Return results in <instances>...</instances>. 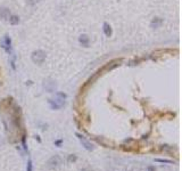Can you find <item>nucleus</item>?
<instances>
[{
  "label": "nucleus",
  "instance_id": "8",
  "mask_svg": "<svg viewBox=\"0 0 182 171\" xmlns=\"http://www.w3.org/2000/svg\"><path fill=\"white\" fill-rule=\"evenodd\" d=\"M78 42L83 46V47H89L90 44V39L86 34H81L80 38H78Z\"/></svg>",
  "mask_w": 182,
  "mask_h": 171
},
{
  "label": "nucleus",
  "instance_id": "1",
  "mask_svg": "<svg viewBox=\"0 0 182 171\" xmlns=\"http://www.w3.org/2000/svg\"><path fill=\"white\" fill-rule=\"evenodd\" d=\"M67 98V95L64 92H56L55 99H49V105L51 109H59L65 105V99Z\"/></svg>",
  "mask_w": 182,
  "mask_h": 171
},
{
  "label": "nucleus",
  "instance_id": "12",
  "mask_svg": "<svg viewBox=\"0 0 182 171\" xmlns=\"http://www.w3.org/2000/svg\"><path fill=\"white\" fill-rule=\"evenodd\" d=\"M76 161H77V156L75 154H69L67 156V162L68 163H75Z\"/></svg>",
  "mask_w": 182,
  "mask_h": 171
},
{
  "label": "nucleus",
  "instance_id": "7",
  "mask_svg": "<svg viewBox=\"0 0 182 171\" xmlns=\"http://www.w3.org/2000/svg\"><path fill=\"white\" fill-rule=\"evenodd\" d=\"M2 47L5 48V50H6L8 54L11 52V40H10V38H9L8 35H5L3 42H2Z\"/></svg>",
  "mask_w": 182,
  "mask_h": 171
},
{
  "label": "nucleus",
  "instance_id": "11",
  "mask_svg": "<svg viewBox=\"0 0 182 171\" xmlns=\"http://www.w3.org/2000/svg\"><path fill=\"white\" fill-rule=\"evenodd\" d=\"M8 22H9L11 25H17V24L19 23V17H18L17 15H10Z\"/></svg>",
  "mask_w": 182,
  "mask_h": 171
},
{
  "label": "nucleus",
  "instance_id": "13",
  "mask_svg": "<svg viewBox=\"0 0 182 171\" xmlns=\"http://www.w3.org/2000/svg\"><path fill=\"white\" fill-rule=\"evenodd\" d=\"M155 161L156 162H159V163H168V164H172L173 163V161H171V160H166V158H155Z\"/></svg>",
  "mask_w": 182,
  "mask_h": 171
},
{
  "label": "nucleus",
  "instance_id": "3",
  "mask_svg": "<svg viewBox=\"0 0 182 171\" xmlns=\"http://www.w3.org/2000/svg\"><path fill=\"white\" fill-rule=\"evenodd\" d=\"M60 164H61V158H60V156H58V155H53V156H51V157L47 161V168H48L49 170H55V169H57Z\"/></svg>",
  "mask_w": 182,
  "mask_h": 171
},
{
  "label": "nucleus",
  "instance_id": "16",
  "mask_svg": "<svg viewBox=\"0 0 182 171\" xmlns=\"http://www.w3.org/2000/svg\"><path fill=\"white\" fill-rule=\"evenodd\" d=\"M55 146H57V147H60L61 146V144H63V139H57V140H55Z\"/></svg>",
  "mask_w": 182,
  "mask_h": 171
},
{
  "label": "nucleus",
  "instance_id": "10",
  "mask_svg": "<svg viewBox=\"0 0 182 171\" xmlns=\"http://www.w3.org/2000/svg\"><path fill=\"white\" fill-rule=\"evenodd\" d=\"M102 30H104V33L106 34V36H111V34H113V30H111V26H110L108 23H104V25H102Z\"/></svg>",
  "mask_w": 182,
  "mask_h": 171
},
{
  "label": "nucleus",
  "instance_id": "4",
  "mask_svg": "<svg viewBox=\"0 0 182 171\" xmlns=\"http://www.w3.org/2000/svg\"><path fill=\"white\" fill-rule=\"evenodd\" d=\"M75 136H77V138L80 139V141H81V144H82V146L86 149V150H93L94 149V146L89 141V140H86L82 135H80L78 132H76L75 133Z\"/></svg>",
  "mask_w": 182,
  "mask_h": 171
},
{
  "label": "nucleus",
  "instance_id": "15",
  "mask_svg": "<svg viewBox=\"0 0 182 171\" xmlns=\"http://www.w3.org/2000/svg\"><path fill=\"white\" fill-rule=\"evenodd\" d=\"M41 0H26V2L30 5V6H34V5H36L38 2H40Z\"/></svg>",
  "mask_w": 182,
  "mask_h": 171
},
{
  "label": "nucleus",
  "instance_id": "9",
  "mask_svg": "<svg viewBox=\"0 0 182 171\" xmlns=\"http://www.w3.org/2000/svg\"><path fill=\"white\" fill-rule=\"evenodd\" d=\"M162 24H163V19H162L160 17H155V18L150 22V27L157 28V27H159Z\"/></svg>",
  "mask_w": 182,
  "mask_h": 171
},
{
  "label": "nucleus",
  "instance_id": "17",
  "mask_svg": "<svg viewBox=\"0 0 182 171\" xmlns=\"http://www.w3.org/2000/svg\"><path fill=\"white\" fill-rule=\"evenodd\" d=\"M146 170H147V171H156L155 166H148V168H147Z\"/></svg>",
  "mask_w": 182,
  "mask_h": 171
},
{
  "label": "nucleus",
  "instance_id": "6",
  "mask_svg": "<svg viewBox=\"0 0 182 171\" xmlns=\"http://www.w3.org/2000/svg\"><path fill=\"white\" fill-rule=\"evenodd\" d=\"M10 10L6 7H1L0 8V18L5 22H8L9 21V17H10Z\"/></svg>",
  "mask_w": 182,
  "mask_h": 171
},
{
  "label": "nucleus",
  "instance_id": "5",
  "mask_svg": "<svg viewBox=\"0 0 182 171\" xmlns=\"http://www.w3.org/2000/svg\"><path fill=\"white\" fill-rule=\"evenodd\" d=\"M43 87H44V89H46L48 92H53V91L56 90L57 84H56V81H53V80H51V79H47V80H44Z\"/></svg>",
  "mask_w": 182,
  "mask_h": 171
},
{
  "label": "nucleus",
  "instance_id": "2",
  "mask_svg": "<svg viewBox=\"0 0 182 171\" xmlns=\"http://www.w3.org/2000/svg\"><path fill=\"white\" fill-rule=\"evenodd\" d=\"M46 57H47V54L46 51L41 50V49H38V50H34L32 54H31V59L34 64H38V65H41L43 64V62L46 60Z\"/></svg>",
  "mask_w": 182,
  "mask_h": 171
},
{
  "label": "nucleus",
  "instance_id": "14",
  "mask_svg": "<svg viewBox=\"0 0 182 171\" xmlns=\"http://www.w3.org/2000/svg\"><path fill=\"white\" fill-rule=\"evenodd\" d=\"M33 170V164H32V160L28 158L27 161V165H26V171H32Z\"/></svg>",
  "mask_w": 182,
  "mask_h": 171
}]
</instances>
